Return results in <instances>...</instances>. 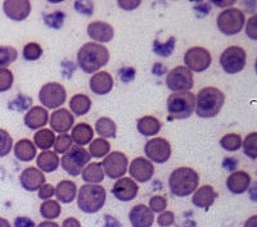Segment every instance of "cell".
Instances as JSON below:
<instances>
[{"label":"cell","instance_id":"74e56055","mask_svg":"<svg viewBox=\"0 0 257 227\" xmlns=\"http://www.w3.org/2000/svg\"><path fill=\"white\" fill-rule=\"evenodd\" d=\"M220 145L228 151H237L242 148V137L238 134H226L220 140Z\"/></svg>","mask_w":257,"mask_h":227},{"label":"cell","instance_id":"7402d4cb","mask_svg":"<svg viewBox=\"0 0 257 227\" xmlns=\"http://www.w3.org/2000/svg\"><path fill=\"white\" fill-rule=\"evenodd\" d=\"M251 176L244 171H235L230 173L226 180V187L233 194H243L248 191L251 186Z\"/></svg>","mask_w":257,"mask_h":227},{"label":"cell","instance_id":"4fadbf2b","mask_svg":"<svg viewBox=\"0 0 257 227\" xmlns=\"http://www.w3.org/2000/svg\"><path fill=\"white\" fill-rule=\"evenodd\" d=\"M103 171L109 178H121L125 176L128 167V160L121 151H113L103 159Z\"/></svg>","mask_w":257,"mask_h":227},{"label":"cell","instance_id":"52a82bcc","mask_svg":"<svg viewBox=\"0 0 257 227\" xmlns=\"http://www.w3.org/2000/svg\"><path fill=\"white\" fill-rule=\"evenodd\" d=\"M217 29L226 36L237 35L245 24L244 13L238 8L224 9L217 17Z\"/></svg>","mask_w":257,"mask_h":227},{"label":"cell","instance_id":"60d3db41","mask_svg":"<svg viewBox=\"0 0 257 227\" xmlns=\"http://www.w3.org/2000/svg\"><path fill=\"white\" fill-rule=\"evenodd\" d=\"M54 150L56 153H66V151L70 150V148L72 146V139H71L70 135L67 134H59L58 136L54 140Z\"/></svg>","mask_w":257,"mask_h":227},{"label":"cell","instance_id":"f5cc1de1","mask_svg":"<svg viewBox=\"0 0 257 227\" xmlns=\"http://www.w3.org/2000/svg\"><path fill=\"white\" fill-rule=\"evenodd\" d=\"M121 72H125V76H121L122 81H130L135 77V70H133V68H123Z\"/></svg>","mask_w":257,"mask_h":227},{"label":"cell","instance_id":"7bdbcfd3","mask_svg":"<svg viewBox=\"0 0 257 227\" xmlns=\"http://www.w3.org/2000/svg\"><path fill=\"white\" fill-rule=\"evenodd\" d=\"M13 81H15V76L12 71H9L8 68H0V93L8 91L12 88Z\"/></svg>","mask_w":257,"mask_h":227},{"label":"cell","instance_id":"30bf717a","mask_svg":"<svg viewBox=\"0 0 257 227\" xmlns=\"http://www.w3.org/2000/svg\"><path fill=\"white\" fill-rule=\"evenodd\" d=\"M167 88L173 93L189 91L194 85L193 73L184 66H179L170 71L166 76Z\"/></svg>","mask_w":257,"mask_h":227},{"label":"cell","instance_id":"9a60e30c","mask_svg":"<svg viewBox=\"0 0 257 227\" xmlns=\"http://www.w3.org/2000/svg\"><path fill=\"white\" fill-rule=\"evenodd\" d=\"M3 11L11 20L24 21L31 13V3L29 0H7L3 3Z\"/></svg>","mask_w":257,"mask_h":227},{"label":"cell","instance_id":"277c9868","mask_svg":"<svg viewBox=\"0 0 257 227\" xmlns=\"http://www.w3.org/2000/svg\"><path fill=\"white\" fill-rule=\"evenodd\" d=\"M107 199V192L105 189L100 185H93V183H86L82 185L79 190L77 195V205L80 210L88 214L99 212L105 204Z\"/></svg>","mask_w":257,"mask_h":227},{"label":"cell","instance_id":"484cf974","mask_svg":"<svg viewBox=\"0 0 257 227\" xmlns=\"http://www.w3.org/2000/svg\"><path fill=\"white\" fill-rule=\"evenodd\" d=\"M56 196L58 201L63 204H68L75 200L77 195L76 183L70 180H63L56 186Z\"/></svg>","mask_w":257,"mask_h":227},{"label":"cell","instance_id":"f35d334b","mask_svg":"<svg viewBox=\"0 0 257 227\" xmlns=\"http://www.w3.org/2000/svg\"><path fill=\"white\" fill-rule=\"evenodd\" d=\"M242 148L244 154L249 157L251 159H256L257 158V134L256 132H251L245 136L244 141L242 143Z\"/></svg>","mask_w":257,"mask_h":227},{"label":"cell","instance_id":"b9f144b4","mask_svg":"<svg viewBox=\"0 0 257 227\" xmlns=\"http://www.w3.org/2000/svg\"><path fill=\"white\" fill-rule=\"evenodd\" d=\"M43 54V49L38 43H29L24 48V58L26 61H38Z\"/></svg>","mask_w":257,"mask_h":227},{"label":"cell","instance_id":"83f0119b","mask_svg":"<svg viewBox=\"0 0 257 227\" xmlns=\"http://www.w3.org/2000/svg\"><path fill=\"white\" fill-rule=\"evenodd\" d=\"M15 154L22 162H31L36 157V146L29 139H22L15 145Z\"/></svg>","mask_w":257,"mask_h":227},{"label":"cell","instance_id":"8d00e7d4","mask_svg":"<svg viewBox=\"0 0 257 227\" xmlns=\"http://www.w3.org/2000/svg\"><path fill=\"white\" fill-rule=\"evenodd\" d=\"M18 52L16 48L9 45H0V68L8 67L17 59Z\"/></svg>","mask_w":257,"mask_h":227},{"label":"cell","instance_id":"9f6ffc18","mask_svg":"<svg viewBox=\"0 0 257 227\" xmlns=\"http://www.w3.org/2000/svg\"><path fill=\"white\" fill-rule=\"evenodd\" d=\"M153 72L157 73V75H162V73L166 72V67H164L161 63H156L155 67H153Z\"/></svg>","mask_w":257,"mask_h":227},{"label":"cell","instance_id":"11a10c76","mask_svg":"<svg viewBox=\"0 0 257 227\" xmlns=\"http://www.w3.org/2000/svg\"><path fill=\"white\" fill-rule=\"evenodd\" d=\"M244 227H257V215H252L245 221Z\"/></svg>","mask_w":257,"mask_h":227},{"label":"cell","instance_id":"9c48e42d","mask_svg":"<svg viewBox=\"0 0 257 227\" xmlns=\"http://www.w3.org/2000/svg\"><path fill=\"white\" fill-rule=\"evenodd\" d=\"M67 93L59 82H48L39 91V100L49 109H56L64 104Z\"/></svg>","mask_w":257,"mask_h":227},{"label":"cell","instance_id":"ffe728a7","mask_svg":"<svg viewBox=\"0 0 257 227\" xmlns=\"http://www.w3.org/2000/svg\"><path fill=\"white\" fill-rule=\"evenodd\" d=\"M89 88L95 95H105L113 89V77L107 71L94 73L89 80Z\"/></svg>","mask_w":257,"mask_h":227},{"label":"cell","instance_id":"681fc988","mask_svg":"<svg viewBox=\"0 0 257 227\" xmlns=\"http://www.w3.org/2000/svg\"><path fill=\"white\" fill-rule=\"evenodd\" d=\"M75 8H76L80 13H82V15L90 16L91 12H93L94 6L91 2H76V3H75Z\"/></svg>","mask_w":257,"mask_h":227},{"label":"cell","instance_id":"ab89813d","mask_svg":"<svg viewBox=\"0 0 257 227\" xmlns=\"http://www.w3.org/2000/svg\"><path fill=\"white\" fill-rule=\"evenodd\" d=\"M13 148V139L8 131L0 128V158L6 157L11 153Z\"/></svg>","mask_w":257,"mask_h":227},{"label":"cell","instance_id":"e0dca14e","mask_svg":"<svg viewBox=\"0 0 257 227\" xmlns=\"http://www.w3.org/2000/svg\"><path fill=\"white\" fill-rule=\"evenodd\" d=\"M49 122L52 131L59 132V134H67L75 123V118L68 109L59 108L56 112H53Z\"/></svg>","mask_w":257,"mask_h":227},{"label":"cell","instance_id":"bcb514c9","mask_svg":"<svg viewBox=\"0 0 257 227\" xmlns=\"http://www.w3.org/2000/svg\"><path fill=\"white\" fill-rule=\"evenodd\" d=\"M175 222V215H174L173 212H170V210H164V212L161 213L158 215L157 218V223L160 224L161 227H169Z\"/></svg>","mask_w":257,"mask_h":227},{"label":"cell","instance_id":"6f0895ef","mask_svg":"<svg viewBox=\"0 0 257 227\" xmlns=\"http://www.w3.org/2000/svg\"><path fill=\"white\" fill-rule=\"evenodd\" d=\"M238 162L235 159H226L224 162V166L225 168H228V169H233L234 167H235V164H237Z\"/></svg>","mask_w":257,"mask_h":227},{"label":"cell","instance_id":"f546056e","mask_svg":"<svg viewBox=\"0 0 257 227\" xmlns=\"http://www.w3.org/2000/svg\"><path fill=\"white\" fill-rule=\"evenodd\" d=\"M81 178L85 182L98 185L104 178V171H103L102 164L98 163V162H94V163H89L88 166L84 167V169L81 172Z\"/></svg>","mask_w":257,"mask_h":227},{"label":"cell","instance_id":"8fae6325","mask_svg":"<svg viewBox=\"0 0 257 227\" xmlns=\"http://www.w3.org/2000/svg\"><path fill=\"white\" fill-rule=\"evenodd\" d=\"M211 54L207 49L201 47L190 48L187 50L184 56V67H187L190 72H203L208 70L211 66Z\"/></svg>","mask_w":257,"mask_h":227},{"label":"cell","instance_id":"680465c9","mask_svg":"<svg viewBox=\"0 0 257 227\" xmlns=\"http://www.w3.org/2000/svg\"><path fill=\"white\" fill-rule=\"evenodd\" d=\"M36 227H59V224L53 221H44L41 222V223H39Z\"/></svg>","mask_w":257,"mask_h":227},{"label":"cell","instance_id":"2e32d148","mask_svg":"<svg viewBox=\"0 0 257 227\" xmlns=\"http://www.w3.org/2000/svg\"><path fill=\"white\" fill-rule=\"evenodd\" d=\"M139 186L133 178L121 177L112 187V194L120 201H130L138 195Z\"/></svg>","mask_w":257,"mask_h":227},{"label":"cell","instance_id":"7c38bea8","mask_svg":"<svg viewBox=\"0 0 257 227\" xmlns=\"http://www.w3.org/2000/svg\"><path fill=\"white\" fill-rule=\"evenodd\" d=\"M144 153L148 157V160L155 163H165L171 157V145L166 139L155 137L147 141L144 146Z\"/></svg>","mask_w":257,"mask_h":227},{"label":"cell","instance_id":"f6af8a7d","mask_svg":"<svg viewBox=\"0 0 257 227\" xmlns=\"http://www.w3.org/2000/svg\"><path fill=\"white\" fill-rule=\"evenodd\" d=\"M167 207V200L165 196L155 195L149 200V209L153 213H162Z\"/></svg>","mask_w":257,"mask_h":227},{"label":"cell","instance_id":"4dcf8cb0","mask_svg":"<svg viewBox=\"0 0 257 227\" xmlns=\"http://www.w3.org/2000/svg\"><path fill=\"white\" fill-rule=\"evenodd\" d=\"M91 100L85 94H76L70 100V109L75 116H85L90 111Z\"/></svg>","mask_w":257,"mask_h":227},{"label":"cell","instance_id":"db71d44e","mask_svg":"<svg viewBox=\"0 0 257 227\" xmlns=\"http://www.w3.org/2000/svg\"><path fill=\"white\" fill-rule=\"evenodd\" d=\"M62 227H81V223L77 221L76 218H73V217H70V218H66L63 221V224Z\"/></svg>","mask_w":257,"mask_h":227},{"label":"cell","instance_id":"f1b7e54d","mask_svg":"<svg viewBox=\"0 0 257 227\" xmlns=\"http://www.w3.org/2000/svg\"><path fill=\"white\" fill-rule=\"evenodd\" d=\"M137 128L143 136H156L161 130V122L153 116H144L138 121Z\"/></svg>","mask_w":257,"mask_h":227},{"label":"cell","instance_id":"f907efd6","mask_svg":"<svg viewBox=\"0 0 257 227\" xmlns=\"http://www.w3.org/2000/svg\"><path fill=\"white\" fill-rule=\"evenodd\" d=\"M118 7L123 11H134L135 8L141 6V0H118Z\"/></svg>","mask_w":257,"mask_h":227},{"label":"cell","instance_id":"4316f807","mask_svg":"<svg viewBox=\"0 0 257 227\" xmlns=\"http://www.w3.org/2000/svg\"><path fill=\"white\" fill-rule=\"evenodd\" d=\"M36 164H38L39 169L41 172L50 173V172H54L59 167V157L56 151L44 150L38 155Z\"/></svg>","mask_w":257,"mask_h":227},{"label":"cell","instance_id":"94428289","mask_svg":"<svg viewBox=\"0 0 257 227\" xmlns=\"http://www.w3.org/2000/svg\"><path fill=\"white\" fill-rule=\"evenodd\" d=\"M0 227H12V226H11L8 219L2 218V217H0Z\"/></svg>","mask_w":257,"mask_h":227},{"label":"cell","instance_id":"7dc6e473","mask_svg":"<svg viewBox=\"0 0 257 227\" xmlns=\"http://www.w3.org/2000/svg\"><path fill=\"white\" fill-rule=\"evenodd\" d=\"M245 34L251 40H257V16L253 15L248 21L245 26Z\"/></svg>","mask_w":257,"mask_h":227},{"label":"cell","instance_id":"603a6c76","mask_svg":"<svg viewBox=\"0 0 257 227\" xmlns=\"http://www.w3.org/2000/svg\"><path fill=\"white\" fill-rule=\"evenodd\" d=\"M217 198V192L215 191L211 185H205L201 186L194 191L192 198L193 205H196L197 208L201 209H208V208L215 203Z\"/></svg>","mask_w":257,"mask_h":227},{"label":"cell","instance_id":"7a4b0ae2","mask_svg":"<svg viewBox=\"0 0 257 227\" xmlns=\"http://www.w3.org/2000/svg\"><path fill=\"white\" fill-rule=\"evenodd\" d=\"M198 173L189 167H179L174 169L169 177L170 191L179 198L193 194L198 187Z\"/></svg>","mask_w":257,"mask_h":227},{"label":"cell","instance_id":"5bb4252c","mask_svg":"<svg viewBox=\"0 0 257 227\" xmlns=\"http://www.w3.org/2000/svg\"><path fill=\"white\" fill-rule=\"evenodd\" d=\"M128 172H130L133 180L138 181V182H147L155 175V166L151 160L139 157L133 159L130 167H128Z\"/></svg>","mask_w":257,"mask_h":227},{"label":"cell","instance_id":"836d02e7","mask_svg":"<svg viewBox=\"0 0 257 227\" xmlns=\"http://www.w3.org/2000/svg\"><path fill=\"white\" fill-rule=\"evenodd\" d=\"M109 150H111V144L105 139L98 137V139H94L90 143L88 153L93 158H103L108 154Z\"/></svg>","mask_w":257,"mask_h":227},{"label":"cell","instance_id":"cb8c5ba5","mask_svg":"<svg viewBox=\"0 0 257 227\" xmlns=\"http://www.w3.org/2000/svg\"><path fill=\"white\" fill-rule=\"evenodd\" d=\"M49 120V113L43 107H32L25 116V125L31 130H38L45 126Z\"/></svg>","mask_w":257,"mask_h":227},{"label":"cell","instance_id":"44dd1931","mask_svg":"<svg viewBox=\"0 0 257 227\" xmlns=\"http://www.w3.org/2000/svg\"><path fill=\"white\" fill-rule=\"evenodd\" d=\"M88 36L98 43H109L114 36V30L107 22L94 21L88 26Z\"/></svg>","mask_w":257,"mask_h":227},{"label":"cell","instance_id":"6da1fadb","mask_svg":"<svg viewBox=\"0 0 257 227\" xmlns=\"http://www.w3.org/2000/svg\"><path fill=\"white\" fill-rule=\"evenodd\" d=\"M109 61V52L103 44L86 43L77 53V64L85 73L98 72Z\"/></svg>","mask_w":257,"mask_h":227},{"label":"cell","instance_id":"5b68a950","mask_svg":"<svg viewBox=\"0 0 257 227\" xmlns=\"http://www.w3.org/2000/svg\"><path fill=\"white\" fill-rule=\"evenodd\" d=\"M196 109V95L190 91L173 93L167 99V111L174 120L189 118Z\"/></svg>","mask_w":257,"mask_h":227},{"label":"cell","instance_id":"816d5d0a","mask_svg":"<svg viewBox=\"0 0 257 227\" xmlns=\"http://www.w3.org/2000/svg\"><path fill=\"white\" fill-rule=\"evenodd\" d=\"M15 227H35V222L29 217H17L15 219Z\"/></svg>","mask_w":257,"mask_h":227},{"label":"cell","instance_id":"ac0fdd59","mask_svg":"<svg viewBox=\"0 0 257 227\" xmlns=\"http://www.w3.org/2000/svg\"><path fill=\"white\" fill-rule=\"evenodd\" d=\"M20 182L27 191H36L45 183V176L35 167H27L20 176Z\"/></svg>","mask_w":257,"mask_h":227},{"label":"cell","instance_id":"c3c4849f","mask_svg":"<svg viewBox=\"0 0 257 227\" xmlns=\"http://www.w3.org/2000/svg\"><path fill=\"white\" fill-rule=\"evenodd\" d=\"M38 191H39V198L44 199V200H49V199L54 195L56 187L53 186L52 183H44V185H43Z\"/></svg>","mask_w":257,"mask_h":227},{"label":"cell","instance_id":"91938a15","mask_svg":"<svg viewBox=\"0 0 257 227\" xmlns=\"http://www.w3.org/2000/svg\"><path fill=\"white\" fill-rule=\"evenodd\" d=\"M216 7H231L235 2L233 0H229V2H213Z\"/></svg>","mask_w":257,"mask_h":227},{"label":"cell","instance_id":"1f68e13d","mask_svg":"<svg viewBox=\"0 0 257 227\" xmlns=\"http://www.w3.org/2000/svg\"><path fill=\"white\" fill-rule=\"evenodd\" d=\"M95 131L98 132L102 139H111V137H116L117 126L113 120L108 118V117H100L99 120L95 122Z\"/></svg>","mask_w":257,"mask_h":227},{"label":"cell","instance_id":"ba28073f","mask_svg":"<svg viewBox=\"0 0 257 227\" xmlns=\"http://www.w3.org/2000/svg\"><path fill=\"white\" fill-rule=\"evenodd\" d=\"M247 54L240 47H229L222 52L220 57V64L224 72L228 75H235L245 67Z\"/></svg>","mask_w":257,"mask_h":227},{"label":"cell","instance_id":"d6986e66","mask_svg":"<svg viewBox=\"0 0 257 227\" xmlns=\"http://www.w3.org/2000/svg\"><path fill=\"white\" fill-rule=\"evenodd\" d=\"M128 219L133 227H152L155 213L144 204H138L128 213Z\"/></svg>","mask_w":257,"mask_h":227},{"label":"cell","instance_id":"3957f363","mask_svg":"<svg viewBox=\"0 0 257 227\" xmlns=\"http://www.w3.org/2000/svg\"><path fill=\"white\" fill-rule=\"evenodd\" d=\"M225 103V95L221 90L212 86L199 90L196 98V113L201 118H212L217 116Z\"/></svg>","mask_w":257,"mask_h":227},{"label":"cell","instance_id":"d4e9b609","mask_svg":"<svg viewBox=\"0 0 257 227\" xmlns=\"http://www.w3.org/2000/svg\"><path fill=\"white\" fill-rule=\"evenodd\" d=\"M72 141L76 145L79 146H84L88 145L93 141V136H94V131L93 127L88 123H77L76 126H73L72 128V134L70 135Z\"/></svg>","mask_w":257,"mask_h":227},{"label":"cell","instance_id":"d6a6232c","mask_svg":"<svg viewBox=\"0 0 257 227\" xmlns=\"http://www.w3.org/2000/svg\"><path fill=\"white\" fill-rule=\"evenodd\" d=\"M54 140H56V135L49 128H41L34 136L35 146L41 150H48V149L52 148Z\"/></svg>","mask_w":257,"mask_h":227},{"label":"cell","instance_id":"ee69618b","mask_svg":"<svg viewBox=\"0 0 257 227\" xmlns=\"http://www.w3.org/2000/svg\"><path fill=\"white\" fill-rule=\"evenodd\" d=\"M63 20L64 13L61 12V11H57V12L52 13V15L44 16L45 24L49 27H53V29H61L63 26Z\"/></svg>","mask_w":257,"mask_h":227},{"label":"cell","instance_id":"d590c367","mask_svg":"<svg viewBox=\"0 0 257 227\" xmlns=\"http://www.w3.org/2000/svg\"><path fill=\"white\" fill-rule=\"evenodd\" d=\"M175 44L176 39L174 36H170L166 43H161L158 39H156L153 43V52L160 57H170L175 49Z\"/></svg>","mask_w":257,"mask_h":227},{"label":"cell","instance_id":"e575fe53","mask_svg":"<svg viewBox=\"0 0 257 227\" xmlns=\"http://www.w3.org/2000/svg\"><path fill=\"white\" fill-rule=\"evenodd\" d=\"M61 205L59 201L57 200H45L44 203L41 204L40 207V214L43 218H47L48 221L58 218L61 215Z\"/></svg>","mask_w":257,"mask_h":227},{"label":"cell","instance_id":"8992f818","mask_svg":"<svg viewBox=\"0 0 257 227\" xmlns=\"http://www.w3.org/2000/svg\"><path fill=\"white\" fill-rule=\"evenodd\" d=\"M90 155L84 149V146H71L70 150L66 151L62 159H59V163L62 164V168L67 172L70 176L81 175L82 169L86 164L90 162Z\"/></svg>","mask_w":257,"mask_h":227}]
</instances>
